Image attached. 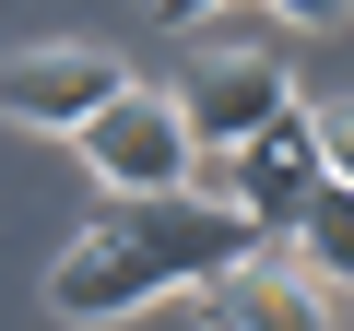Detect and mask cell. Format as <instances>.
Returning a JSON list of instances; mask_svg holds the SVG:
<instances>
[{
    "label": "cell",
    "mask_w": 354,
    "mask_h": 331,
    "mask_svg": "<svg viewBox=\"0 0 354 331\" xmlns=\"http://www.w3.org/2000/svg\"><path fill=\"white\" fill-rule=\"evenodd\" d=\"M260 249V225L236 202H189V190H165V202H130L106 225H83L48 272V307L59 319H130L153 296H201L213 272H236Z\"/></svg>",
    "instance_id": "1"
},
{
    "label": "cell",
    "mask_w": 354,
    "mask_h": 331,
    "mask_svg": "<svg viewBox=\"0 0 354 331\" xmlns=\"http://www.w3.org/2000/svg\"><path fill=\"white\" fill-rule=\"evenodd\" d=\"M71 142H83V166L118 202H165V190H189V166H201V142H189V118H177L165 83H118Z\"/></svg>",
    "instance_id": "2"
},
{
    "label": "cell",
    "mask_w": 354,
    "mask_h": 331,
    "mask_svg": "<svg viewBox=\"0 0 354 331\" xmlns=\"http://www.w3.org/2000/svg\"><path fill=\"white\" fill-rule=\"evenodd\" d=\"M319 107H283V118H260L248 142H225L213 154V202H236L260 237H295V213L319 202Z\"/></svg>",
    "instance_id": "3"
},
{
    "label": "cell",
    "mask_w": 354,
    "mask_h": 331,
    "mask_svg": "<svg viewBox=\"0 0 354 331\" xmlns=\"http://www.w3.org/2000/svg\"><path fill=\"white\" fill-rule=\"evenodd\" d=\"M130 71H118V48H95V36H48V48H12L0 60V118L12 130H83L106 95H118Z\"/></svg>",
    "instance_id": "4"
},
{
    "label": "cell",
    "mask_w": 354,
    "mask_h": 331,
    "mask_svg": "<svg viewBox=\"0 0 354 331\" xmlns=\"http://www.w3.org/2000/svg\"><path fill=\"white\" fill-rule=\"evenodd\" d=\"M295 107V83H283V60L272 48H201L189 60V83H177V118H189V142L201 154H225V142H248L260 118H283Z\"/></svg>",
    "instance_id": "5"
},
{
    "label": "cell",
    "mask_w": 354,
    "mask_h": 331,
    "mask_svg": "<svg viewBox=\"0 0 354 331\" xmlns=\"http://www.w3.org/2000/svg\"><path fill=\"white\" fill-rule=\"evenodd\" d=\"M201 319L213 331H342L330 319V284L295 260V249H248L236 272L201 284Z\"/></svg>",
    "instance_id": "6"
},
{
    "label": "cell",
    "mask_w": 354,
    "mask_h": 331,
    "mask_svg": "<svg viewBox=\"0 0 354 331\" xmlns=\"http://www.w3.org/2000/svg\"><path fill=\"white\" fill-rule=\"evenodd\" d=\"M295 260H307L330 296L354 284V190H342V178H319V202L295 213Z\"/></svg>",
    "instance_id": "7"
},
{
    "label": "cell",
    "mask_w": 354,
    "mask_h": 331,
    "mask_svg": "<svg viewBox=\"0 0 354 331\" xmlns=\"http://www.w3.org/2000/svg\"><path fill=\"white\" fill-rule=\"evenodd\" d=\"M319 166L354 190V95H330V107H319Z\"/></svg>",
    "instance_id": "8"
},
{
    "label": "cell",
    "mask_w": 354,
    "mask_h": 331,
    "mask_svg": "<svg viewBox=\"0 0 354 331\" xmlns=\"http://www.w3.org/2000/svg\"><path fill=\"white\" fill-rule=\"evenodd\" d=\"M283 12V36H330V24H354V0H272Z\"/></svg>",
    "instance_id": "9"
},
{
    "label": "cell",
    "mask_w": 354,
    "mask_h": 331,
    "mask_svg": "<svg viewBox=\"0 0 354 331\" xmlns=\"http://www.w3.org/2000/svg\"><path fill=\"white\" fill-rule=\"evenodd\" d=\"M213 12V0H153V24H201Z\"/></svg>",
    "instance_id": "10"
}]
</instances>
